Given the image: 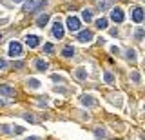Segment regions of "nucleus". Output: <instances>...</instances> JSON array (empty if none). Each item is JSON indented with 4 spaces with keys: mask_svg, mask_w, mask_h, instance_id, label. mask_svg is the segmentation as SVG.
Segmentation results:
<instances>
[{
    "mask_svg": "<svg viewBox=\"0 0 145 140\" xmlns=\"http://www.w3.org/2000/svg\"><path fill=\"white\" fill-rule=\"evenodd\" d=\"M67 28H69V31L76 33V31L80 29V20L76 18V16H69V18H67Z\"/></svg>",
    "mask_w": 145,
    "mask_h": 140,
    "instance_id": "obj_5",
    "label": "nucleus"
},
{
    "mask_svg": "<svg viewBox=\"0 0 145 140\" xmlns=\"http://www.w3.org/2000/svg\"><path fill=\"white\" fill-rule=\"evenodd\" d=\"M111 18L114 20V22H118V24H121L123 18H125V15H123V11H121L120 7H114V9L111 11Z\"/></svg>",
    "mask_w": 145,
    "mask_h": 140,
    "instance_id": "obj_4",
    "label": "nucleus"
},
{
    "mask_svg": "<svg viewBox=\"0 0 145 140\" xmlns=\"http://www.w3.org/2000/svg\"><path fill=\"white\" fill-rule=\"evenodd\" d=\"M143 35H145V33H143V29H138V31H136V40H142V38H143Z\"/></svg>",
    "mask_w": 145,
    "mask_h": 140,
    "instance_id": "obj_22",
    "label": "nucleus"
},
{
    "mask_svg": "<svg viewBox=\"0 0 145 140\" xmlns=\"http://www.w3.org/2000/svg\"><path fill=\"white\" fill-rule=\"evenodd\" d=\"M143 64H145V60H143Z\"/></svg>",
    "mask_w": 145,
    "mask_h": 140,
    "instance_id": "obj_32",
    "label": "nucleus"
},
{
    "mask_svg": "<svg viewBox=\"0 0 145 140\" xmlns=\"http://www.w3.org/2000/svg\"><path fill=\"white\" fill-rule=\"evenodd\" d=\"M127 58H129L131 62H134V60H136V53L133 51V49H129V51H127Z\"/></svg>",
    "mask_w": 145,
    "mask_h": 140,
    "instance_id": "obj_18",
    "label": "nucleus"
},
{
    "mask_svg": "<svg viewBox=\"0 0 145 140\" xmlns=\"http://www.w3.org/2000/svg\"><path fill=\"white\" fill-rule=\"evenodd\" d=\"M107 6H109V2H107V0H100V2H98V7H100V9H105Z\"/></svg>",
    "mask_w": 145,
    "mask_h": 140,
    "instance_id": "obj_21",
    "label": "nucleus"
},
{
    "mask_svg": "<svg viewBox=\"0 0 145 140\" xmlns=\"http://www.w3.org/2000/svg\"><path fill=\"white\" fill-rule=\"evenodd\" d=\"M15 133H16V135H20V133H24V128H16V129H15Z\"/></svg>",
    "mask_w": 145,
    "mask_h": 140,
    "instance_id": "obj_27",
    "label": "nucleus"
},
{
    "mask_svg": "<svg viewBox=\"0 0 145 140\" xmlns=\"http://www.w3.org/2000/svg\"><path fill=\"white\" fill-rule=\"evenodd\" d=\"M0 93H2V95H6V97H15V89H13V87H9V85H6V84H2V85H0Z\"/></svg>",
    "mask_w": 145,
    "mask_h": 140,
    "instance_id": "obj_9",
    "label": "nucleus"
},
{
    "mask_svg": "<svg viewBox=\"0 0 145 140\" xmlns=\"http://www.w3.org/2000/svg\"><path fill=\"white\" fill-rule=\"evenodd\" d=\"M103 78H105V82H107V84H111L112 80H114V76H112L111 73H105V75H103Z\"/></svg>",
    "mask_w": 145,
    "mask_h": 140,
    "instance_id": "obj_20",
    "label": "nucleus"
},
{
    "mask_svg": "<svg viewBox=\"0 0 145 140\" xmlns=\"http://www.w3.org/2000/svg\"><path fill=\"white\" fill-rule=\"evenodd\" d=\"M131 78H133L134 82H140V73H136V71H134V73L131 75Z\"/></svg>",
    "mask_w": 145,
    "mask_h": 140,
    "instance_id": "obj_23",
    "label": "nucleus"
},
{
    "mask_svg": "<svg viewBox=\"0 0 145 140\" xmlns=\"http://www.w3.org/2000/svg\"><path fill=\"white\" fill-rule=\"evenodd\" d=\"M35 67H36V71H45L49 67V64L45 60H40L38 58V60H35Z\"/></svg>",
    "mask_w": 145,
    "mask_h": 140,
    "instance_id": "obj_10",
    "label": "nucleus"
},
{
    "mask_svg": "<svg viewBox=\"0 0 145 140\" xmlns=\"http://www.w3.org/2000/svg\"><path fill=\"white\" fill-rule=\"evenodd\" d=\"M53 37L54 38H63V26H62V22H60V18H56L54 20V24H53Z\"/></svg>",
    "mask_w": 145,
    "mask_h": 140,
    "instance_id": "obj_2",
    "label": "nucleus"
},
{
    "mask_svg": "<svg viewBox=\"0 0 145 140\" xmlns=\"http://www.w3.org/2000/svg\"><path fill=\"white\" fill-rule=\"evenodd\" d=\"M9 55H11L13 58H18L22 55V46L18 42H11L9 44Z\"/></svg>",
    "mask_w": 145,
    "mask_h": 140,
    "instance_id": "obj_3",
    "label": "nucleus"
},
{
    "mask_svg": "<svg viewBox=\"0 0 145 140\" xmlns=\"http://www.w3.org/2000/svg\"><path fill=\"white\" fill-rule=\"evenodd\" d=\"M11 2H15V4H20V2H22V0H11Z\"/></svg>",
    "mask_w": 145,
    "mask_h": 140,
    "instance_id": "obj_30",
    "label": "nucleus"
},
{
    "mask_svg": "<svg viewBox=\"0 0 145 140\" xmlns=\"http://www.w3.org/2000/svg\"><path fill=\"white\" fill-rule=\"evenodd\" d=\"M82 18H84L85 22H91V20H93V11H91V9H84V11H82Z\"/></svg>",
    "mask_w": 145,
    "mask_h": 140,
    "instance_id": "obj_14",
    "label": "nucleus"
},
{
    "mask_svg": "<svg viewBox=\"0 0 145 140\" xmlns=\"http://www.w3.org/2000/svg\"><path fill=\"white\" fill-rule=\"evenodd\" d=\"M76 76H78L80 80H85L87 78V71H85L84 67H78V69H76Z\"/></svg>",
    "mask_w": 145,
    "mask_h": 140,
    "instance_id": "obj_16",
    "label": "nucleus"
},
{
    "mask_svg": "<svg viewBox=\"0 0 145 140\" xmlns=\"http://www.w3.org/2000/svg\"><path fill=\"white\" fill-rule=\"evenodd\" d=\"M27 85H29L31 89H38L40 87V82L36 78H29V80H27Z\"/></svg>",
    "mask_w": 145,
    "mask_h": 140,
    "instance_id": "obj_17",
    "label": "nucleus"
},
{
    "mask_svg": "<svg viewBox=\"0 0 145 140\" xmlns=\"http://www.w3.org/2000/svg\"><path fill=\"white\" fill-rule=\"evenodd\" d=\"M38 37H35V35H27V37H25V44H27V46H29L31 49H33V47H36V46H38Z\"/></svg>",
    "mask_w": 145,
    "mask_h": 140,
    "instance_id": "obj_8",
    "label": "nucleus"
},
{
    "mask_svg": "<svg viewBox=\"0 0 145 140\" xmlns=\"http://www.w3.org/2000/svg\"><path fill=\"white\" fill-rule=\"evenodd\" d=\"M44 51L45 53H53L54 51V46H53V44H45V46H44Z\"/></svg>",
    "mask_w": 145,
    "mask_h": 140,
    "instance_id": "obj_19",
    "label": "nucleus"
},
{
    "mask_svg": "<svg viewBox=\"0 0 145 140\" xmlns=\"http://www.w3.org/2000/svg\"><path fill=\"white\" fill-rule=\"evenodd\" d=\"M93 38V33H91V31H80L78 33V37H76V40H80V42H89V40Z\"/></svg>",
    "mask_w": 145,
    "mask_h": 140,
    "instance_id": "obj_7",
    "label": "nucleus"
},
{
    "mask_svg": "<svg viewBox=\"0 0 145 140\" xmlns=\"http://www.w3.org/2000/svg\"><path fill=\"white\" fill-rule=\"evenodd\" d=\"M131 16H133L134 22H138V24H140V22L145 18V11L142 9V7H134V9H133V15H131Z\"/></svg>",
    "mask_w": 145,
    "mask_h": 140,
    "instance_id": "obj_6",
    "label": "nucleus"
},
{
    "mask_svg": "<svg viewBox=\"0 0 145 140\" xmlns=\"http://www.w3.org/2000/svg\"><path fill=\"white\" fill-rule=\"evenodd\" d=\"M25 140H38L36 137H29V138H25Z\"/></svg>",
    "mask_w": 145,
    "mask_h": 140,
    "instance_id": "obj_29",
    "label": "nucleus"
},
{
    "mask_svg": "<svg viewBox=\"0 0 145 140\" xmlns=\"http://www.w3.org/2000/svg\"><path fill=\"white\" fill-rule=\"evenodd\" d=\"M0 40H2V35H0Z\"/></svg>",
    "mask_w": 145,
    "mask_h": 140,
    "instance_id": "obj_31",
    "label": "nucleus"
},
{
    "mask_svg": "<svg viewBox=\"0 0 145 140\" xmlns=\"http://www.w3.org/2000/svg\"><path fill=\"white\" fill-rule=\"evenodd\" d=\"M96 28L98 29H105L107 28V18H105V16H102V18L96 20Z\"/></svg>",
    "mask_w": 145,
    "mask_h": 140,
    "instance_id": "obj_15",
    "label": "nucleus"
},
{
    "mask_svg": "<svg viewBox=\"0 0 145 140\" xmlns=\"http://www.w3.org/2000/svg\"><path fill=\"white\" fill-rule=\"evenodd\" d=\"M82 104L93 107V106H96V100H93V97H89V95H84V97H82Z\"/></svg>",
    "mask_w": 145,
    "mask_h": 140,
    "instance_id": "obj_11",
    "label": "nucleus"
},
{
    "mask_svg": "<svg viewBox=\"0 0 145 140\" xmlns=\"http://www.w3.org/2000/svg\"><path fill=\"white\" fill-rule=\"evenodd\" d=\"M24 118H25V120H29V122H35V118H33L31 115H24Z\"/></svg>",
    "mask_w": 145,
    "mask_h": 140,
    "instance_id": "obj_26",
    "label": "nucleus"
},
{
    "mask_svg": "<svg viewBox=\"0 0 145 140\" xmlns=\"http://www.w3.org/2000/svg\"><path fill=\"white\" fill-rule=\"evenodd\" d=\"M44 0H27V2L24 4V11H36V9H38V7H42L44 6Z\"/></svg>",
    "mask_w": 145,
    "mask_h": 140,
    "instance_id": "obj_1",
    "label": "nucleus"
},
{
    "mask_svg": "<svg viewBox=\"0 0 145 140\" xmlns=\"http://www.w3.org/2000/svg\"><path fill=\"white\" fill-rule=\"evenodd\" d=\"M6 67H7V62L4 58H0V69H6Z\"/></svg>",
    "mask_w": 145,
    "mask_h": 140,
    "instance_id": "obj_24",
    "label": "nucleus"
},
{
    "mask_svg": "<svg viewBox=\"0 0 145 140\" xmlns=\"http://www.w3.org/2000/svg\"><path fill=\"white\" fill-rule=\"evenodd\" d=\"M62 55L65 57V58H71L72 55H74V49H72V46H65L62 49Z\"/></svg>",
    "mask_w": 145,
    "mask_h": 140,
    "instance_id": "obj_13",
    "label": "nucleus"
},
{
    "mask_svg": "<svg viewBox=\"0 0 145 140\" xmlns=\"http://www.w3.org/2000/svg\"><path fill=\"white\" fill-rule=\"evenodd\" d=\"M143 109H145V107H143Z\"/></svg>",
    "mask_w": 145,
    "mask_h": 140,
    "instance_id": "obj_33",
    "label": "nucleus"
},
{
    "mask_svg": "<svg viewBox=\"0 0 145 140\" xmlns=\"http://www.w3.org/2000/svg\"><path fill=\"white\" fill-rule=\"evenodd\" d=\"M96 137L100 138V137H105V131L103 129H96Z\"/></svg>",
    "mask_w": 145,
    "mask_h": 140,
    "instance_id": "obj_25",
    "label": "nucleus"
},
{
    "mask_svg": "<svg viewBox=\"0 0 145 140\" xmlns=\"http://www.w3.org/2000/svg\"><path fill=\"white\" fill-rule=\"evenodd\" d=\"M49 22V15H40L38 18H36V26H40V28H44L45 24Z\"/></svg>",
    "mask_w": 145,
    "mask_h": 140,
    "instance_id": "obj_12",
    "label": "nucleus"
},
{
    "mask_svg": "<svg viewBox=\"0 0 145 140\" xmlns=\"http://www.w3.org/2000/svg\"><path fill=\"white\" fill-rule=\"evenodd\" d=\"M111 51H112V53H114V55H118V53H120V49H118V47L114 46V47H112V49H111Z\"/></svg>",
    "mask_w": 145,
    "mask_h": 140,
    "instance_id": "obj_28",
    "label": "nucleus"
}]
</instances>
